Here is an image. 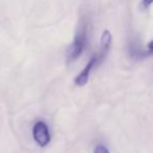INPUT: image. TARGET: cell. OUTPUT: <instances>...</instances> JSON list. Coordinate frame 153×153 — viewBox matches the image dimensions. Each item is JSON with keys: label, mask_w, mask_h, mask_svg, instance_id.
Segmentation results:
<instances>
[{"label": "cell", "mask_w": 153, "mask_h": 153, "mask_svg": "<svg viewBox=\"0 0 153 153\" xmlns=\"http://www.w3.org/2000/svg\"><path fill=\"white\" fill-rule=\"evenodd\" d=\"M147 51H149L150 56H151V55H153V41H151V42L148 44V46H147Z\"/></svg>", "instance_id": "obj_7"}, {"label": "cell", "mask_w": 153, "mask_h": 153, "mask_svg": "<svg viewBox=\"0 0 153 153\" xmlns=\"http://www.w3.org/2000/svg\"><path fill=\"white\" fill-rule=\"evenodd\" d=\"M33 136L36 143L40 147H45L51 142V134L47 125L42 121H39L35 124L33 128Z\"/></svg>", "instance_id": "obj_2"}, {"label": "cell", "mask_w": 153, "mask_h": 153, "mask_svg": "<svg viewBox=\"0 0 153 153\" xmlns=\"http://www.w3.org/2000/svg\"><path fill=\"white\" fill-rule=\"evenodd\" d=\"M98 61L99 60L97 56H94V57H92L91 59H90V61L87 63L85 68H84V69L78 74V76H76V79H74V84H76V86H84L87 84L88 79H89L90 71H91V69L94 68V66L96 65Z\"/></svg>", "instance_id": "obj_3"}, {"label": "cell", "mask_w": 153, "mask_h": 153, "mask_svg": "<svg viewBox=\"0 0 153 153\" xmlns=\"http://www.w3.org/2000/svg\"><path fill=\"white\" fill-rule=\"evenodd\" d=\"M85 46H86V32L85 30H83L76 36L74 43L71 44L69 51H68V61L71 62L78 59L84 51Z\"/></svg>", "instance_id": "obj_1"}, {"label": "cell", "mask_w": 153, "mask_h": 153, "mask_svg": "<svg viewBox=\"0 0 153 153\" xmlns=\"http://www.w3.org/2000/svg\"><path fill=\"white\" fill-rule=\"evenodd\" d=\"M111 40H112V37L109 30H105L103 32L102 36H101V53H100V61H102L105 57H106L107 53L109 51L111 45Z\"/></svg>", "instance_id": "obj_4"}, {"label": "cell", "mask_w": 153, "mask_h": 153, "mask_svg": "<svg viewBox=\"0 0 153 153\" xmlns=\"http://www.w3.org/2000/svg\"><path fill=\"white\" fill-rule=\"evenodd\" d=\"M153 3V0H143L142 2V5L143 7H148L150 4H152Z\"/></svg>", "instance_id": "obj_6"}, {"label": "cell", "mask_w": 153, "mask_h": 153, "mask_svg": "<svg viewBox=\"0 0 153 153\" xmlns=\"http://www.w3.org/2000/svg\"><path fill=\"white\" fill-rule=\"evenodd\" d=\"M94 153H110V152H109V150L105 146H103V145H98V146L96 147V149H94Z\"/></svg>", "instance_id": "obj_5"}]
</instances>
